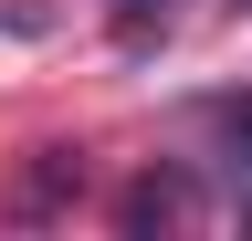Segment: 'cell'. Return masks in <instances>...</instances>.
Returning <instances> with one entry per match:
<instances>
[{"label": "cell", "mask_w": 252, "mask_h": 241, "mask_svg": "<svg viewBox=\"0 0 252 241\" xmlns=\"http://www.w3.org/2000/svg\"><path fill=\"white\" fill-rule=\"evenodd\" d=\"M200 126H210V136L252 168V95H200Z\"/></svg>", "instance_id": "cell-4"}, {"label": "cell", "mask_w": 252, "mask_h": 241, "mask_svg": "<svg viewBox=\"0 0 252 241\" xmlns=\"http://www.w3.org/2000/svg\"><path fill=\"white\" fill-rule=\"evenodd\" d=\"M179 220H200V178L189 168H147V178H126L116 189V231H179Z\"/></svg>", "instance_id": "cell-2"}, {"label": "cell", "mask_w": 252, "mask_h": 241, "mask_svg": "<svg viewBox=\"0 0 252 241\" xmlns=\"http://www.w3.org/2000/svg\"><path fill=\"white\" fill-rule=\"evenodd\" d=\"M168 32H179V0H116L105 11V42L116 53H158Z\"/></svg>", "instance_id": "cell-3"}, {"label": "cell", "mask_w": 252, "mask_h": 241, "mask_svg": "<svg viewBox=\"0 0 252 241\" xmlns=\"http://www.w3.org/2000/svg\"><path fill=\"white\" fill-rule=\"evenodd\" d=\"M231 11H252V0H231Z\"/></svg>", "instance_id": "cell-5"}, {"label": "cell", "mask_w": 252, "mask_h": 241, "mask_svg": "<svg viewBox=\"0 0 252 241\" xmlns=\"http://www.w3.org/2000/svg\"><path fill=\"white\" fill-rule=\"evenodd\" d=\"M74 199H84V158H74V147H32V168L11 178L0 220H11V231H42V220H63Z\"/></svg>", "instance_id": "cell-1"}]
</instances>
